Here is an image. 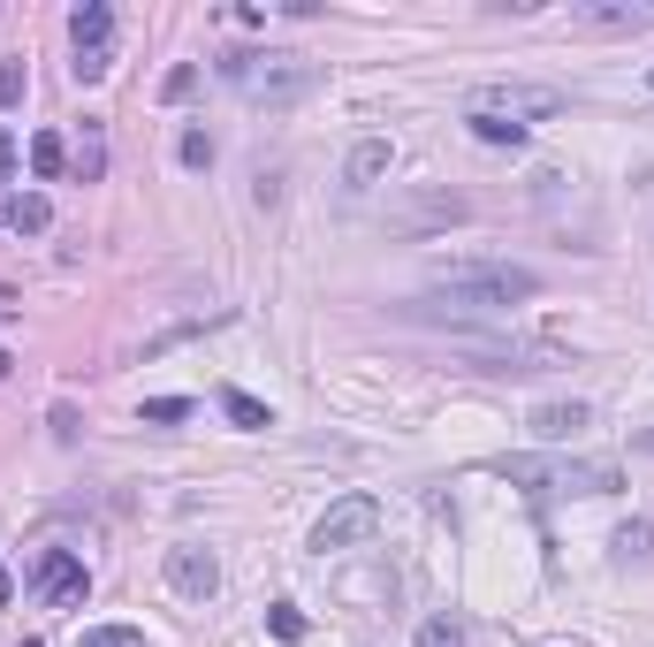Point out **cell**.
Listing matches in <instances>:
<instances>
[{"mask_svg":"<svg viewBox=\"0 0 654 647\" xmlns=\"http://www.w3.org/2000/svg\"><path fill=\"white\" fill-rule=\"evenodd\" d=\"M434 290L457 313H502V305L540 298V275L533 267H510V259H434Z\"/></svg>","mask_w":654,"mask_h":647,"instance_id":"1","label":"cell"},{"mask_svg":"<svg viewBox=\"0 0 654 647\" xmlns=\"http://www.w3.org/2000/svg\"><path fill=\"white\" fill-rule=\"evenodd\" d=\"M221 77H229L252 107H297L305 92H320V61H305V54H275V46L221 54Z\"/></svg>","mask_w":654,"mask_h":647,"instance_id":"2","label":"cell"},{"mask_svg":"<svg viewBox=\"0 0 654 647\" xmlns=\"http://www.w3.org/2000/svg\"><path fill=\"white\" fill-rule=\"evenodd\" d=\"M494 473L533 495H617L624 487L609 458H494Z\"/></svg>","mask_w":654,"mask_h":647,"instance_id":"3","label":"cell"},{"mask_svg":"<svg viewBox=\"0 0 654 647\" xmlns=\"http://www.w3.org/2000/svg\"><path fill=\"white\" fill-rule=\"evenodd\" d=\"M571 100L556 92V84H480L472 100H465V115H494V123H556Z\"/></svg>","mask_w":654,"mask_h":647,"instance_id":"4","label":"cell"},{"mask_svg":"<svg viewBox=\"0 0 654 647\" xmlns=\"http://www.w3.org/2000/svg\"><path fill=\"white\" fill-rule=\"evenodd\" d=\"M69 46H77V84H100L115 69V8L107 0H77L69 8Z\"/></svg>","mask_w":654,"mask_h":647,"instance_id":"5","label":"cell"},{"mask_svg":"<svg viewBox=\"0 0 654 647\" xmlns=\"http://www.w3.org/2000/svg\"><path fill=\"white\" fill-rule=\"evenodd\" d=\"M373 533H381V502H373V495H342V502L320 510L313 548H320V556H342V548H365Z\"/></svg>","mask_w":654,"mask_h":647,"instance_id":"6","label":"cell"},{"mask_svg":"<svg viewBox=\"0 0 654 647\" xmlns=\"http://www.w3.org/2000/svg\"><path fill=\"white\" fill-rule=\"evenodd\" d=\"M31 587H38V602H46V610H77V602L92 594V571H84V556L46 548V556H38V571H31Z\"/></svg>","mask_w":654,"mask_h":647,"instance_id":"7","label":"cell"},{"mask_svg":"<svg viewBox=\"0 0 654 647\" xmlns=\"http://www.w3.org/2000/svg\"><path fill=\"white\" fill-rule=\"evenodd\" d=\"M161 571H167V587H175L183 602H213V594H221V564H213V548H198V541H175L161 556Z\"/></svg>","mask_w":654,"mask_h":647,"instance_id":"8","label":"cell"},{"mask_svg":"<svg viewBox=\"0 0 654 647\" xmlns=\"http://www.w3.org/2000/svg\"><path fill=\"white\" fill-rule=\"evenodd\" d=\"M654 23V0H579L571 31H602V38H632Z\"/></svg>","mask_w":654,"mask_h":647,"instance_id":"9","label":"cell"},{"mask_svg":"<svg viewBox=\"0 0 654 647\" xmlns=\"http://www.w3.org/2000/svg\"><path fill=\"white\" fill-rule=\"evenodd\" d=\"M533 442H571L579 427H594V404H579V396H556V404H533Z\"/></svg>","mask_w":654,"mask_h":647,"instance_id":"10","label":"cell"},{"mask_svg":"<svg viewBox=\"0 0 654 647\" xmlns=\"http://www.w3.org/2000/svg\"><path fill=\"white\" fill-rule=\"evenodd\" d=\"M388 161H396V153H388V138H358V146H350V167H342V183H350V190H373V183L388 175Z\"/></svg>","mask_w":654,"mask_h":647,"instance_id":"11","label":"cell"},{"mask_svg":"<svg viewBox=\"0 0 654 647\" xmlns=\"http://www.w3.org/2000/svg\"><path fill=\"white\" fill-rule=\"evenodd\" d=\"M8 229H15V236H46V229H54L46 190H15V198H8Z\"/></svg>","mask_w":654,"mask_h":647,"instance_id":"12","label":"cell"},{"mask_svg":"<svg viewBox=\"0 0 654 647\" xmlns=\"http://www.w3.org/2000/svg\"><path fill=\"white\" fill-rule=\"evenodd\" d=\"M61 167H69V146H61V130H38V138H31V175H38V183H54Z\"/></svg>","mask_w":654,"mask_h":647,"instance_id":"13","label":"cell"},{"mask_svg":"<svg viewBox=\"0 0 654 647\" xmlns=\"http://www.w3.org/2000/svg\"><path fill=\"white\" fill-rule=\"evenodd\" d=\"M221 412L244 427V435H259V427H275V412L259 404V396H244V389H221Z\"/></svg>","mask_w":654,"mask_h":647,"instance_id":"14","label":"cell"},{"mask_svg":"<svg viewBox=\"0 0 654 647\" xmlns=\"http://www.w3.org/2000/svg\"><path fill=\"white\" fill-rule=\"evenodd\" d=\"M609 548H617V564H647V556H654V525H647V518L617 525V541H609Z\"/></svg>","mask_w":654,"mask_h":647,"instance_id":"15","label":"cell"},{"mask_svg":"<svg viewBox=\"0 0 654 647\" xmlns=\"http://www.w3.org/2000/svg\"><path fill=\"white\" fill-rule=\"evenodd\" d=\"M69 175H77V183H100V175H107V146H100V130H84V146L69 153Z\"/></svg>","mask_w":654,"mask_h":647,"instance_id":"16","label":"cell"},{"mask_svg":"<svg viewBox=\"0 0 654 647\" xmlns=\"http://www.w3.org/2000/svg\"><path fill=\"white\" fill-rule=\"evenodd\" d=\"M190 412H198L190 396H145V412H138V419H145V427H183Z\"/></svg>","mask_w":654,"mask_h":647,"instance_id":"17","label":"cell"},{"mask_svg":"<svg viewBox=\"0 0 654 647\" xmlns=\"http://www.w3.org/2000/svg\"><path fill=\"white\" fill-rule=\"evenodd\" d=\"M267 633H275V640H305V610H297V602H275V610H267Z\"/></svg>","mask_w":654,"mask_h":647,"instance_id":"18","label":"cell"},{"mask_svg":"<svg viewBox=\"0 0 654 647\" xmlns=\"http://www.w3.org/2000/svg\"><path fill=\"white\" fill-rule=\"evenodd\" d=\"M190 92H198V61H175V69L161 77V100H167V107H183Z\"/></svg>","mask_w":654,"mask_h":647,"instance_id":"19","label":"cell"},{"mask_svg":"<svg viewBox=\"0 0 654 647\" xmlns=\"http://www.w3.org/2000/svg\"><path fill=\"white\" fill-rule=\"evenodd\" d=\"M465 123H472V138H480V146H525V130H517V123H494V115H465Z\"/></svg>","mask_w":654,"mask_h":647,"instance_id":"20","label":"cell"},{"mask_svg":"<svg viewBox=\"0 0 654 647\" xmlns=\"http://www.w3.org/2000/svg\"><path fill=\"white\" fill-rule=\"evenodd\" d=\"M419 647H465V625L442 610V617H427V625H419Z\"/></svg>","mask_w":654,"mask_h":647,"instance_id":"21","label":"cell"},{"mask_svg":"<svg viewBox=\"0 0 654 647\" xmlns=\"http://www.w3.org/2000/svg\"><path fill=\"white\" fill-rule=\"evenodd\" d=\"M77 647H145V633H138V625H92Z\"/></svg>","mask_w":654,"mask_h":647,"instance_id":"22","label":"cell"},{"mask_svg":"<svg viewBox=\"0 0 654 647\" xmlns=\"http://www.w3.org/2000/svg\"><path fill=\"white\" fill-rule=\"evenodd\" d=\"M175 153H183V167H213V138H206V130H183Z\"/></svg>","mask_w":654,"mask_h":647,"instance_id":"23","label":"cell"},{"mask_svg":"<svg viewBox=\"0 0 654 647\" xmlns=\"http://www.w3.org/2000/svg\"><path fill=\"white\" fill-rule=\"evenodd\" d=\"M23 84H31V69H23V61H0V107H15Z\"/></svg>","mask_w":654,"mask_h":647,"instance_id":"24","label":"cell"},{"mask_svg":"<svg viewBox=\"0 0 654 647\" xmlns=\"http://www.w3.org/2000/svg\"><path fill=\"white\" fill-rule=\"evenodd\" d=\"M8 167H15V138L0 130V175H8Z\"/></svg>","mask_w":654,"mask_h":647,"instance_id":"25","label":"cell"},{"mask_svg":"<svg viewBox=\"0 0 654 647\" xmlns=\"http://www.w3.org/2000/svg\"><path fill=\"white\" fill-rule=\"evenodd\" d=\"M632 442H640V450H647V458H654V427H640V435H632Z\"/></svg>","mask_w":654,"mask_h":647,"instance_id":"26","label":"cell"},{"mask_svg":"<svg viewBox=\"0 0 654 647\" xmlns=\"http://www.w3.org/2000/svg\"><path fill=\"white\" fill-rule=\"evenodd\" d=\"M8 594H15V579H8V571H0V602H8Z\"/></svg>","mask_w":654,"mask_h":647,"instance_id":"27","label":"cell"},{"mask_svg":"<svg viewBox=\"0 0 654 647\" xmlns=\"http://www.w3.org/2000/svg\"><path fill=\"white\" fill-rule=\"evenodd\" d=\"M8 366H15V358H8V350H0V381H8Z\"/></svg>","mask_w":654,"mask_h":647,"instance_id":"28","label":"cell"},{"mask_svg":"<svg viewBox=\"0 0 654 647\" xmlns=\"http://www.w3.org/2000/svg\"><path fill=\"white\" fill-rule=\"evenodd\" d=\"M0 221H8V206H0Z\"/></svg>","mask_w":654,"mask_h":647,"instance_id":"29","label":"cell"},{"mask_svg":"<svg viewBox=\"0 0 654 647\" xmlns=\"http://www.w3.org/2000/svg\"><path fill=\"white\" fill-rule=\"evenodd\" d=\"M23 647H38V640H23Z\"/></svg>","mask_w":654,"mask_h":647,"instance_id":"30","label":"cell"},{"mask_svg":"<svg viewBox=\"0 0 654 647\" xmlns=\"http://www.w3.org/2000/svg\"><path fill=\"white\" fill-rule=\"evenodd\" d=\"M647 84H654V69H647Z\"/></svg>","mask_w":654,"mask_h":647,"instance_id":"31","label":"cell"}]
</instances>
